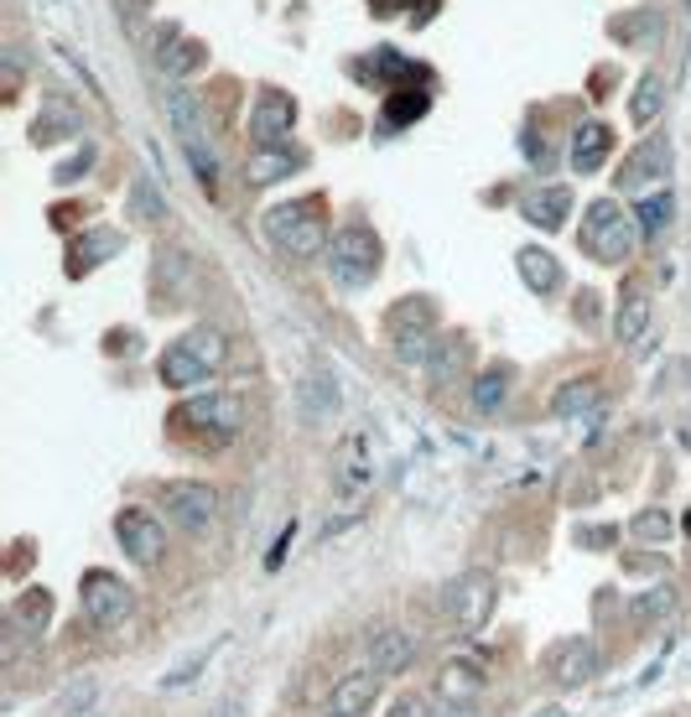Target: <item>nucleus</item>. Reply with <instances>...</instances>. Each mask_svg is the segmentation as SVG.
<instances>
[{"label": "nucleus", "mask_w": 691, "mask_h": 717, "mask_svg": "<svg viewBox=\"0 0 691 717\" xmlns=\"http://www.w3.org/2000/svg\"><path fill=\"white\" fill-rule=\"evenodd\" d=\"M89 162H94V146H84V152L73 156V162H68V167H58V183H73V177H79V172H89Z\"/></svg>", "instance_id": "40"}, {"label": "nucleus", "mask_w": 691, "mask_h": 717, "mask_svg": "<svg viewBox=\"0 0 691 717\" xmlns=\"http://www.w3.org/2000/svg\"><path fill=\"white\" fill-rule=\"evenodd\" d=\"M536 717H561V713H557V707H540V713H536Z\"/></svg>", "instance_id": "43"}, {"label": "nucleus", "mask_w": 691, "mask_h": 717, "mask_svg": "<svg viewBox=\"0 0 691 717\" xmlns=\"http://www.w3.org/2000/svg\"><path fill=\"white\" fill-rule=\"evenodd\" d=\"M604 385L598 380H567L557 395H551V416H577V411H592L598 406Z\"/></svg>", "instance_id": "25"}, {"label": "nucleus", "mask_w": 691, "mask_h": 717, "mask_svg": "<svg viewBox=\"0 0 691 717\" xmlns=\"http://www.w3.org/2000/svg\"><path fill=\"white\" fill-rule=\"evenodd\" d=\"M266 235L270 245L291 260H312L328 250V224H322L318 198H297V204H276L266 214Z\"/></svg>", "instance_id": "3"}, {"label": "nucleus", "mask_w": 691, "mask_h": 717, "mask_svg": "<svg viewBox=\"0 0 691 717\" xmlns=\"http://www.w3.org/2000/svg\"><path fill=\"white\" fill-rule=\"evenodd\" d=\"M463 358H468V349H463L457 339L437 343V354H432V380H437V385H453V375L463 370Z\"/></svg>", "instance_id": "32"}, {"label": "nucleus", "mask_w": 691, "mask_h": 717, "mask_svg": "<svg viewBox=\"0 0 691 717\" xmlns=\"http://www.w3.org/2000/svg\"><path fill=\"white\" fill-rule=\"evenodd\" d=\"M224 358H229V339L219 328H193L162 354V385L167 391H193L214 370H224Z\"/></svg>", "instance_id": "1"}, {"label": "nucleus", "mask_w": 691, "mask_h": 717, "mask_svg": "<svg viewBox=\"0 0 691 717\" xmlns=\"http://www.w3.org/2000/svg\"><path fill=\"white\" fill-rule=\"evenodd\" d=\"M94 702H100V682H94V676H73V682L63 686V697H58L52 713L58 717H84Z\"/></svg>", "instance_id": "27"}, {"label": "nucleus", "mask_w": 691, "mask_h": 717, "mask_svg": "<svg viewBox=\"0 0 691 717\" xmlns=\"http://www.w3.org/2000/svg\"><path fill=\"white\" fill-rule=\"evenodd\" d=\"M515 266H520V281L536 297H551V291L561 287V266H557V256H546V250H536V245H525L520 256H515Z\"/></svg>", "instance_id": "22"}, {"label": "nucleus", "mask_w": 691, "mask_h": 717, "mask_svg": "<svg viewBox=\"0 0 691 717\" xmlns=\"http://www.w3.org/2000/svg\"><path fill=\"white\" fill-rule=\"evenodd\" d=\"M219 717H245V702H239V697H229V702H224V707H219Z\"/></svg>", "instance_id": "42"}, {"label": "nucleus", "mask_w": 691, "mask_h": 717, "mask_svg": "<svg viewBox=\"0 0 691 717\" xmlns=\"http://www.w3.org/2000/svg\"><path fill=\"white\" fill-rule=\"evenodd\" d=\"M374 271H380V239H374V229H364V224H343L333 235V245H328V276H333L338 287H370Z\"/></svg>", "instance_id": "6"}, {"label": "nucleus", "mask_w": 691, "mask_h": 717, "mask_svg": "<svg viewBox=\"0 0 691 717\" xmlns=\"http://www.w3.org/2000/svg\"><path fill=\"white\" fill-rule=\"evenodd\" d=\"M115 541H120V551H125L135 567H156V562H162V551H167V530H162V520H156V515L125 505V510L115 515Z\"/></svg>", "instance_id": "11"}, {"label": "nucleus", "mask_w": 691, "mask_h": 717, "mask_svg": "<svg viewBox=\"0 0 691 717\" xmlns=\"http://www.w3.org/2000/svg\"><path fill=\"white\" fill-rule=\"evenodd\" d=\"M380 682H385V676H374V671H349V676L333 686V707H328V713H343V717L370 713L374 697H380Z\"/></svg>", "instance_id": "20"}, {"label": "nucleus", "mask_w": 691, "mask_h": 717, "mask_svg": "<svg viewBox=\"0 0 691 717\" xmlns=\"http://www.w3.org/2000/svg\"><path fill=\"white\" fill-rule=\"evenodd\" d=\"M239 416H245L239 395L208 391V395H193V401H183V406L172 411V427H183V432H214V443H229V437L239 432Z\"/></svg>", "instance_id": "8"}, {"label": "nucleus", "mask_w": 691, "mask_h": 717, "mask_svg": "<svg viewBox=\"0 0 691 717\" xmlns=\"http://www.w3.org/2000/svg\"><path fill=\"white\" fill-rule=\"evenodd\" d=\"M48 614H52V603H48V588H37V593H27L17 603V619L27 624V630H37V624H48Z\"/></svg>", "instance_id": "36"}, {"label": "nucleus", "mask_w": 691, "mask_h": 717, "mask_svg": "<svg viewBox=\"0 0 691 717\" xmlns=\"http://www.w3.org/2000/svg\"><path fill=\"white\" fill-rule=\"evenodd\" d=\"M214 650H219V645L198 650V655H193V661H183V666H177V671H167V676H162V686H187V682H193V676H198L203 666H208V661H214Z\"/></svg>", "instance_id": "37"}, {"label": "nucleus", "mask_w": 691, "mask_h": 717, "mask_svg": "<svg viewBox=\"0 0 691 717\" xmlns=\"http://www.w3.org/2000/svg\"><path fill=\"white\" fill-rule=\"evenodd\" d=\"M291 119H297V104H291L287 94L266 89V94L255 100V110H250V136H255V146H287Z\"/></svg>", "instance_id": "14"}, {"label": "nucleus", "mask_w": 691, "mask_h": 717, "mask_svg": "<svg viewBox=\"0 0 691 717\" xmlns=\"http://www.w3.org/2000/svg\"><path fill=\"white\" fill-rule=\"evenodd\" d=\"M307 406H312V416H333L338 411V385L322 375V370L307 380Z\"/></svg>", "instance_id": "33"}, {"label": "nucleus", "mask_w": 691, "mask_h": 717, "mask_svg": "<svg viewBox=\"0 0 691 717\" xmlns=\"http://www.w3.org/2000/svg\"><path fill=\"white\" fill-rule=\"evenodd\" d=\"M328 717H343V713H328Z\"/></svg>", "instance_id": "45"}, {"label": "nucleus", "mask_w": 691, "mask_h": 717, "mask_svg": "<svg viewBox=\"0 0 691 717\" xmlns=\"http://www.w3.org/2000/svg\"><path fill=\"white\" fill-rule=\"evenodd\" d=\"M666 177H671V141L650 136L625 156V167H619V188L625 193H650L656 183H666Z\"/></svg>", "instance_id": "13"}, {"label": "nucleus", "mask_w": 691, "mask_h": 717, "mask_svg": "<svg viewBox=\"0 0 691 717\" xmlns=\"http://www.w3.org/2000/svg\"><path fill=\"white\" fill-rule=\"evenodd\" d=\"M390 717H437V713H432V702H426L422 692H405V697H395Z\"/></svg>", "instance_id": "38"}, {"label": "nucleus", "mask_w": 691, "mask_h": 717, "mask_svg": "<svg viewBox=\"0 0 691 717\" xmlns=\"http://www.w3.org/2000/svg\"><path fill=\"white\" fill-rule=\"evenodd\" d=\"M374 79H380V84H395V79H422V69H416L411 58H401L395 48H380V52H374Z\"/></svg>", "instance_id": "31"}, {"label": "nucleus", "mask_w": 691, "mask_h": 717, "mask_svg": "<svg viewBox=\"0 0 691 717\" xmlns=\"http://www.w3.org/2000/svg\"><path fill=\"white\" fill-rule=\"evenodd\" d=\"M442 717H473V702H447V707H442Z\"/></svg>", "instance_id": "41"}, {"label": "nucleus", "mask_w": 691, "mask_h": 717, "mask_svg": "<svg viewBox=\"0 0 691 717\" xmlns=\"http://www.w3.org/2000/svg\"><path fill=\"white\" fill-rule=\"evenodd\" d=\"M167 119H172V131H177V141H183L193 172H198V183L214 193V183H219V156H214V131H208V110H203V100L193 94V89H172Z\"/></svg>", "instance_id": "4"}, {"label": "nucleus", "mask_w": 691, "mask_h": 717, "mask_svg": "<svg viewBox=\"0 0 691 717\" xmlns=\"http://www.w3.org/2000/svg\"><path fill=\"white\" fill-rule=\"evenodd\" d=\"M125 245V235L120 229H104V224H89L84 229V239L68 250V276H84V271H94L100 260H110Z\"/></svg>", "instance_id": "17"}, {"label": "nucleus", "mask_w": 691, "mask_h": 717, "mask_svg": "<svg viewBox=\"0 0 691 717\" xmlns=\"http://www.w3.org/2000/svg\"><path fill=\"white\" fill-rule=\"evenodd\" d=\"M505 395H509V375H505V370H484V375H478V385H473V406L484 411V416H494V411L505 406Z\"/></svg>", "instance_id": "30"}, {"label": "nucleus", "mask_w": 691, "mask_h": 717, "mask_svg": "<svg viewBox=\"0 0 691 717\" xmlns=\"http://www.w3.org/2000/svg\"><path fill=\"white\" fill-rule=\"evenodd\" d=\"M644 328H650V291L640 281H629L619 291V312H613V339L619 343H640Z\"/></svg>", "instance_id": "18"}, {"label": "nucleus", "mask_w": 691, "mask_h": 717, "mask_svg": "<svg viewBox=\"0 0 691 717\" xmlns=\"http://www.w3.org/2000/svg\"><path fill=\"white\" fill-rule=\"evenodd\" d=\"M162 58H156V63H162V73H172V79H177V73H193L203 63V48L198 42H187L183 32H177V27H167V32H162Z\"/></svg>", "instance_id": "24"}, {"label": "nucleus", "mask_w": 691, "mask_h": 717, "mask_svg": "<svg viewBox=\"0 0 691 717\" xmlns=\"http://www.w3.org/2000/svg\"><path fill=\"white\" fill-rule=\"evenodd\" d=\"M385 328H390V349H395V358H405V364H426V358L437 354V312H432V302H422V297L395 302Z\"/></svg>", "instance_id": "7"}, {"label": "nucleus", "mask_w": 691, "mask_h": 717, "mask_svg": "<svg viewBox=\"0 0 691 717\" xmlns=\"http://www.w3.org/2000/svg\"><path fill=\"white\" fill-rule=\"evenodd\" d=\"M437 692H442V702H473L478 692H484V671H478V661H468V655L447 661Z\"/></svg>", "instance_id": "21"}, {"label": "nucleus", "mask_w": 691, "mask_h": 717, "mask_svg": "<svg viewBox=\"0 0 691 717\" xmlns=\"http://www.w3.org/2000/svg\"><path fill=\"white\" fill-rule=\"evenodd\" d=\"M629 530H635L640 541H671V515L666 510H640Z\"/></svg>", "instance_id": "34"}, {"label": "nucleus", "mask_w": 691, "mask_h": 717, "mask_svg": "<svg viewBox=\"0 0 691 717\" xmlns=\"http://www.w3.org/2000/svg\"><path fill=\"white\" fill-rule=\"evenodd\" d=\"M635 239H640V219L625 214V204H613V198L588 204L577 245H582L592 260H604V266H625V260L635 256Z\"/></svg>", "instance_id": "2"}, {"label": "nucleus", "mask_w": 691, "mask_h": 717, "mask_svg": "<svg viewBox=\"0 0 691 717\" xmlns=\"http://www.w3.org/2000/svg\"><path fill=\"white\" fill-rule=\"evenodd\" d=\"M660 110H666V79H660V73H644L640 84H635V104H629V115H635V125H656Z\"/></svg>", "instance_id": "26"}, {"label": "nucleus", "mask_w": 691, "mask_h": 717, "mask_svg": "<svg viewBox=\"0 0 691 717\" xmlns=\"http://www.w3.org/2000/svg\"><path fill=\"white\" fill-rule=\"evenodd\" d=\"M370 671L374 676H401L411 661H416V640L405 630H374L370 634Z\"/></svg>", "instance_id": "15"}, {"label": "nucleus", "mask_w": 691, "mask_h": 717, "mask_svg": "<svg viewBox=\"0 0 691 717\" xmlns=\"http://www.w3.org/2000/svg\"><path fill=\"white\" fill-rule=\"evenodd\" d=\"M416 115H426V94H390V104H385L390 125H405V119H416Z\"/></svg>", "instance_id": "35"}, {"label": "nucleus", "mask_w": 691, "mask_h": 717, "mask_svg": "<svg viewBox=\"0 0 691 717\" xmlns=\"http://www.w3.org/2000/svg\"><path fill=\"white\" fill-rule=\"evenodd\" d=\"M525 224H536V229H561L567 224V214H573V188H561V183H551V188H536V193H525V204H520Z\"/></svg>", "instance_id": "16"}, {"label": "nucleus", "mask_w": 691, "mask_h": 717, "mask_svg": "<svg viewBox=\"0 0 691 717\" xmlns=\"http://www.w3.org/2000/svg\"><path fill=\"white\" fill-rule=\"evenodd\" d=\"M598 671H604V655L592 645L588 634H573V640H557L551 655H546V676L561 686V692H577V686L598 682Z\"/></svg>", "instance_id": "10"}, {"label": "nucleus", "mask_w": 691, "mask_h": 717, "mask_svg": "<svg viewBox=\"0 0 691 717\" xmlns=\"http://www.w3.org/2000/svg\"><path fill=\"white\" fill-rule=\"evenodd\" d=\"M671 609H675V588L671 582H660V588H650V593H640L635 603H629V619H635V624H650V619L671 614Z\"/></svg>", "instance_id": "29"}, {"label": "nucleus", "mask_w": 691, "mask_h": 717, "mask_svg": "<svg viewBox=\"0 0 691 717\" xmlns=\"http://www.w3.org/2000/svg\"><path fill=\"white\" fill-rule=\"evenodd\" d=\"M135 214H141V219H162V204H156L152 183H135Z\"/></svg>", "instance_id": "39"}, {"label": "nucleus", "mask_w": 691, "mask_h": 717, "mask_svg": "<svg viewBox=\"0 0 691 717\" xmlns=\"http://www.w3.org/2000/svg\"><path fill=\"white\" fill-rule=\"evenodd\" d=\"M162 510H167L183 530H208L214 520H219V495H214L208 484H187V478H177V484H162Z\"/></svg>", "instance_id": "12"}, {"label": "nucleus", "mask_w": 691, "mask_h": 717, "mask_svg": "<svg viewBox=\"0 0 691 717\" xmlns=\"http://www.w3.org/2000/svg\"><path fill=\"white\" fill-rule=\"evenodd\" d=\"M494 598H499L494 572L473 567V572H457L453 582H442V614H447V624H453L463 640H473V634L494 619Z\"/></svg>", "instance_id": "5"}, {"label": "nucleus", "mask_w": 691, "mask_h": 717, "mask_svg": "<svg viewBox=\"0 0 691 717\" xmlns=\"http://www.w3.org/2000/svg\"><path fill=\"white\" fill-rule=\"evenodd\" d=\"M135 593L125 588V582L115 578V572H84V582H79V609H84V619L94 624V630H115L120 619L131 614Z\"/></svg>", "instance_id": "9"}, {"label": "nucleus", "mask_w": 691, "mask_h": 717, "mask_svg": "<svg viewBox=\"0 0 691 717\" xmlns=\"http://www.w3.org/2000/svg\"><path fill=\"white\" fill-rule=\"evenodd\" d=\"M687 536H691V510H687Z\"/></svg>", "instance_id": "44"}, {"label": "nucleus", "mask_w": 691, "mask_h": 717, "mask_svg": "<svg viewBox=\"0 0 691 717\" xmlns=\"http://www.w3.org/2000/svg\"><path fill=\"white\" fill-rule=\"evenodd\" d=\"M608 146H613V131H608L604 119H588V125H577L573 136V152H567V162H573V172H598L608 162Z\"/></svg>", "instance_id": "19"}, {"label": "nucleus", "mask_w": 691, "mask_h": 717, "mask_svg": "<svg viewBox=\"0 0 691 717\" xmlns=\"http://www.w3.org/2000/svg\"><path fill=\"white\" fill-rule=\"evenodd\" d=\"M297 167H302V156L287 152V146H255V156H250V183H255V188H266V183H281V177H291Z\"/></svg>", "instance_id": "23"}, {"label": "nucleus", "mask_w": 691, "mask_h": 717, "mask_svg": "<svg viewBox=\"0 0 691 717\" xmlns=\"http://www.w3.org/2000/svg\"><path fill=\"white\" fill-rule=\"evenodd\" d=\"M671 214H675L671 193H650V198L640 204V214H635V219H640V235L644 239H660V235H666V224H671Z\"/></svg>", "instance_id": "28"}]
</instances>
